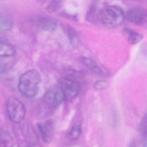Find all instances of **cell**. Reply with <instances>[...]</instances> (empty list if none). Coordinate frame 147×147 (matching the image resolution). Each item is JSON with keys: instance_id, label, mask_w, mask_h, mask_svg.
I'll use <instances>...</instances> for the list:
<instances>
[{"instance_id": "cell-1", "label": "cell", "mask_w": 147, "mask_h": 147, "mask_svg": "<svg viewBox=\"0 0 147 147\" xmlns=\"http://www.w3.org/2000/svg\"><path fill=\"white\" fill-rule=\"evenodd\" d=\"M41 81V78L38 71L34 69H29L20 76L18 83V91L24 97L33 98L37 94L38 85Z\"/></svg>"}, {"instance_id": "cell-2", "label": "cell", "mask_w": 147, "mask_h": 147, "mask_svg": "<svg viewBox=\"0 0 147 147\" xmlns=\"http://www.w3.org/2000/svg\"><path fill=\"white\" fill-rule=\"evenodd\" d=\"M101 23L109 28H115L120 26L125 18V14L120 7L115 5L106 6L99 13Z\"/></svg>"}, {"instance_id": "cell-3", "label": "cell", "mask_w": 147, "mask_h": 147, "mask_svg": "<svg viewBox=\"0 0 147 147\" xmlns=\"http://www.w3.org/2000/svg\"><path fill=\"white\" fill-rule=\"evenodd\" d=\"M6 110L9 118L15 123L21 122L26 115V108L18 98L11 96L6 102Z\"/></svg>"}, {"instance_id": "cell-4", "label": "cell", "mask_w": 147, "mask_h": 147, "mask_svg": "<svg viewBox=\"0 0 147 147\" xmlns=\"http://www.w3.org/2000/svg\"><path fill=\"white\" fill-rule=\"evenodd\" d=\"M43 99L45 103L52 108L59 106L65 100L63 92L60 86L53 87L48 90L44 95Z\"/></svg>"}, {"instance_id": "cell-5", "label": "cell", "mask_w": 147, "mask_h": 147, "mask_svg": "<svg viewBox=\"0 0 147 147\" xmlns=\"http://www.w3.org/2000/svg\"><path fill=\"white\" fill-rule=\"evenodd\" d=\"M60 87L67 100L74 99L79 94L80 90L79 84L76 82L66 78H63L60 80Z\"/></svg>"}, {"instance_id": "cell-6", "label": "cell", "mask_w": 147, "mask_h": 147, "mask_svg": "<svg viewBox=\"0 0 147 147\" xmlns=\"http://www.w3.org/2000/svg\"><path fill=\"white\" fill-rule=\"evenodd\" d=\"M125 17L132 24L144 25L147 24V10L142 7H134L127 11Z\"/></svg>"}, {"instance_id": "cell-7", "label": "cell", "mask_w": 147, "mask_h": 147, "mask_svg": "<svg viewBox=\"0 0 147 147\" xmlns=\"http://www.w3.org/2000/svg\"><path fill=\"white\" fill-rule=\"evenodd\" d=\"M37 127L43 141L46 144L52 142L54 136L53 121L48 119L37 123Z\"/></svg>"}, {"instance_id": "cell-8", "label": "cell", "mask_w": 147, "mask_h": 147, "mask_svg": "<svg viewBox=\"0 0 147 147\" xmlns=\"http://www.w3.org/2000/svg\"><path fill=\"white\" fill-rule=\"evenodd\" d=\"M37 25L40 29L47 32H52L56 29L57 22L56 20L52 17H42L38 20Z\"/></svg>"}, {"instance_id": "cell-9", "label": "cell", "mask_w": 147, "mask_h": 147, "mask_svg": "<svg viewBox=\"0 0 147 147\" xmlns=\"http://www.w3.org/2000/svg\"><path fill=\"white\" fill-rule=\"evenodd\" d=\"M122 32L127 41L131 45L138 43L143 38V36L141 34L129 28H124Z\"/></svg>"}, {"instance_id": "cell-10", "label": "cell", "mask_w": 147, "mask_h": 147, "mask_svg": "<svg viewBox=\"0 0 147 147\" xmlns=\"http://www.w3.org/2000/svg\"><path fill=\"white\" fill-rule=\"evenodd\" d=\"M81 60L84 65L95 74L100 76H103L105 75L102 69L93 59L87 57H82Z\"/></svg>"}, {"instance_id": "cell-11", "label": "cell", "mask_w": 147, "mask_h": 147, "mask_svg": "<svg viewBox=\"0 0 147 147\" xmlns=\"http://www.w3.org/2000/svg\"><path fill=\"white\" fill-rule=\"evenodd\" d=\"M13 21L11 17L7 14L0 11V33H4L11 29Z\"/></svg>"}, {"instance_id": "cell-12", "label": "cell", "mask_w": 147, "mask_h": 147, "mask_svg": "<svg viewBox=\"0 0 147 147\" xmlns=\"http://www.w3.org/2000/svg\"><path fill=\"white\" fill-rule=\"evenodd\" d=\"M16 53V49L11 44L0 39V57H11L14 56Z\"/></svg>"}, {"instance_id": "cell-13", "label": "cell", "mask_w": 147, "mask_h": 147, "mask_svg": "<svg viewBox=\"0 0 147 147\" xmlns=\"http://www.w3.org/2000/svg\"><path fill=\"white\" fill-rule=\"evenodd\" d=\"M82 133V126L80 124L76 123L74 125L71 130L68 132L67 137L69 140H78Z\"/></svg>"}, {"instance_id": "cell-14", "label": "cell", "mask_w": 147, "mask_h": 147, "mask_svg": "<svg viewBox=\"0 0 147 147\" xmlns=\"http://www.w3.org/2000/svg\"><path fill=\"white\" fill-rule=\"evenodd\" d=\"M140 130L142 134L147 137V114L143 117L141 121Z\"/></svg>"}, {"instance_id": "cell-15", "label": "cell", "mask_w": 147, "mask_h": 147, "mask_svg": "<svg viewBox=\"0 0 147 147\" xmlns=\"http://www.w3.org/2000/svg\"><path fill=\"white\" fill-rule=\"evenodd\" d=\"M109 86V83L104 80H99L94 84V88L96 90H102L107 88Z\"/></svg>"}, {"instance_id": "cell-16", "label": "cell", "mask_w": 147, "mask_h": 147, "mask_svg": "<svg viewBox=\"0 0 147 147\" xmlns=\"http://www.w3.org/2000/svg\"><path fill=\"white\" fill-rule=\"evenodd\" d=\"M61 0H51L48 6V10L50 11H55L61 5Z\"/></svg>"}, {"instance_id": "cell-17", "label": "cell", "mask_w": 147, "mask_h": 147, "mask_svg": "<svg viewBox=\"0 0 147 147\" xmlns=\"http://www.w3.org/2000/svg\"><path fill=\"white\" fill-rule=\"evenodd\" d=\"M129 147H137V145L135 143V142L134 141H132L129 145Z\"/></svg>"}, {"instance_id": "cell-18", "label": "cell", "mask_w": 147, "mask_h": 147, "mask_svg": "<svg viewBox=\"0 0 147 147\" xmlns=\"http://www.w3.org/2000/svg\"><path fill=\"white\" fill-rule=\"evenodd\" d=\"M143 147H147V140L144 141V142H143Z\"/></svg>"}, {"instance_id": "cell-19", "label": "cell", "mask_w": 147, "mask_h": 147, "mask_svg": "<svg viewBox=\"0 0 147 147\" xmlns=\"http://www.w3.org/2000/svg\"><path fill=\"white\" fill-rule=\"evenodd\" d=\"M1 134H0V142H1Z\"/></svg>"}]
</instances>
